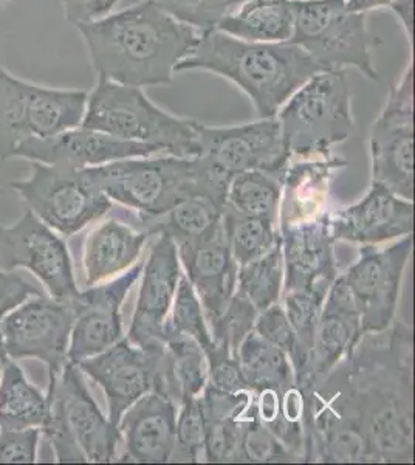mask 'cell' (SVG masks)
<instances>
[{"label": "cell", "instance_id": "obj_25", "mask_svg": "<svg viewBox=\"0 0 415 465\" xmlns=\"http://www.w3.org/2000/svg\"><path fill=\"white\" fill-rule=\"evenodd\" d=\"M361 337V315L358 311L324 302L311 344L309 368L298 390H311L324 381L342 360L352 354Z\"/></svg>", "mask_w": 415, "mask_h": 465}, {"label": "cell", "instance_id": "obj_51", "mask_svg": "<svg viewBox=\"0 0 415 465\" xmlns=\"http://www.w3.org/2000/svg\"><path fill=\"white\" fill-rule=\"evenodd\" d=\"M6 2H8V0H0V10L4 8V5H5Z\"/></svg>", "mask_w": 415, "mask_h": 465}, {"label": "cell", "instance_id": "obj_43", "mask_svg": "<svg viewBox=\"0 0 415 465\" xmlns=\"http://www.w3.org/2000/svg\"><path fill=\"white\" fill-rule=\"evenodd\" d=\"M200 407L203 410L206 422L242 419L252 405V391H222L206 383L199 396Z\"/></svg>", "mask_w": 415, "mask_h": 465}, {"label": "cell", "instance_id": "obj_30", "mask_svg": "<svg viewBox=\"0 0 415 465\" xmlns=\"http://www.w3.org/2000/svg\"><path fill=\"white\" fill-rule=\"evenodd\" d=\"M237 361L248 391H287L294 383L289 357L274 344L263 340L254 329L237 349Z\"/></svg>", "mask_w": 415, "mask_h": 465}, {"label": "cell", "instance_id": "obj_24", "mask_svg": "<svg viewBox=\"0 0 415 465\" xmlns=\"http://www.w3.org/2000/svg\"><path fill=\"white\" fill-rule=\"evenodd\" d=\"M344 168H347L346 160L333 153L326 157L290 160L281 179V227L324 214L331 180Z\"/></svg>", "mask_w": 415, "mask_h": 465}, {"label": "cell", "instance_id": "obj_11", "mask_svg": "<svg viewBox=\"0 0 415 465\" xmlns=\"http://www.w3.org/2000/svg\"><path fill=\"white\" fill-rule=\"evenodd\" d=\"M372 180L414 202V65L392 85L369 134Z\"/></svg>", "mask_w": 415, "mask_h": 465}, {"label": "cell", "instance_id": "obj_38", "mask_svg": "<svg viewBox=\"0 0 415 465\" xmlns=\"http://www.w3.org/2000/svg\"><path fill=\"white\" fill-rule=\"evenodd\" d=\"M177 411L175 445L169 462H199L206 438V419L199 397L184 401Z\"/></svg>", "mask_w": 415, "mask_h": 465}, {"label": "cell", "instance_id": "obj_6", "mask_svg": "<svg viewBox=\"0 0 415 465\" xmlns=\"http://www.w3.org/2000/svg\"><path fill=\"white\" fill-rule=\"evenodd\" d=\"M290 160L331 155L355 129L346 70H321L276 114Z\"/></svg>", "mask_w": 415, "mask_h": 465}, {"label": "cell", "instance_id": "obj_44", "mask_svg": "<svg viewBox=\"0 0 415 465\" xmlns=\"http://www.w3.org/2000/svg\"><path fill=\"white\" fill-rule=\"evenodd\" d=\"M205 355L208 361V385L222 391H248L237 357L228 349L221 344H212Z\"/></svg>", "mask_w": 415, "mask_h": 465}, {"label": "cell", "instance_id": "obj_2", "mask_svg": "<svg viewBox=\"0 0 415 465\" xmlns=\"http://www.w3.org/2000/svg\"><path fill=\"white\" fill-rule=\"evenodd\" d=\"M76 28L98 78L142 89L171 84L177 65L190 56L202 35L153 0Z\"/></svg>", "mask_w": 415, "mask_h": 465}, {"label": "cell", "instance_id": "obj_17", "mask_svg": "<svg viewBox=\"0 0 415 465\" xmlns=\"http://www.w3.org/2000/svg\"><path fill=\"white\" fill-rule=\"evenodd\" d=\"M143 262L103 286L87 287L74 296V322L70 333L69 363L95 357L123 339L122 306L142 275Z\"/></svg>", "mask_w": 415, "mask_h": 465}, {"label": "cell", "instance_id": "obj_7", "mask_svg": "<svg viewBox=\"0 0 415 465\" xmlns=\"http://www.w3.org/2000/svg\"><path fill=\"white\" fill-rule=\"evenodd\" d=\"M48 416L43 431L58 462H114L118 427L105 418L85 385L78 365L67 363L48 377Z\"/></svg>", "mask_w": 415, "mask_h": 465}, {"label": "cell", "instance_id": "obj_15", "mask_svg": "<svg viewBox=\"0 0 415 465\" xmlns=\"http://www.w3.org/2000/svg\"><path fill=\"white\" fill-rule=\"evenodd\" d=\"M412 245L410 234L388 249L366 247L361 256L340 273L357 300L363 335L386 331L394 322Z\"/></svg>", "mask_w": 415, "mask_h": 465}, {"label": "cell", "instance_id": "obj_33", "mask_svg": "<svg viewBox=\"0 0 415 465\" xmlns=\"http://www.w3.org/2000/svg\"><path fill=\"white\" fill-rule=\"evenodd\" d=\"M284 286L282 241L258 260L239 265L236 291L252 302L258 312L279 302Z\"/></svg>", "mask_w": 415, "mask_h": 465}, {"label": "cell", "instance_id": "obj_1", "mask_svg": "<svg viewBox=\"0 0 415 465\" xmlns=\"http://www.w3.org/2000/svg\"><path fill=\"white\" fill-rule=\"evenodd\" d=\"M318 388L368 440L372 462H414L412 329L395 322L381 332L364 333Z\"/></svg>", "mask_w": 415, "mask_h": 465}, {"label": "cell", "instance_id": "obj_12", "mask_svg": "<svg viewBox=\"0 0 415 465\" xmlns=\"http://www.w3.org/2000/svg\"><path fill=\"white\" fill-rule=\"evenodd\" d=\"M195 157L222 179L245 171H265L282 179L290 163L278 118H258L239 126L211 127L199 123Z\"/></svg>", "mask_w": 415, "mask_h": 465}, {"label": "cell", "instance_id": "obj_36", "mask_svg": "<svg viewBox=\"0 0 415 465\" xmlns=\"http://www.w3.org/2000/svg\"><path fill=\"white\" fill-rule=\"evenodd\" d=\"M177 333L194 339L208 352L212 348V335L203 307L186 276H180L179 286L171 306V317L164 324V335Z\"/></svg>", "mask_w": 415, "mask_h": 465}, {"label": "cell", "instance_id": "obj_4", "mask_svg": "<svg viewBox=\"0 0 415 465\" xmlns=\"http://www.w3.org/2000/svg\"><path fill=\"white\" fill-rule=\"evenodd\" d=\"M84 171L105 196L140 213V217L160 216L194 196L212 197L225 203L228 180L214 174L200 157L162 153Z\"/></svg>", "mask_w": 415, "mask_h": 465}, {"label": "cell", "instance_id": "obj_14", "mask_svg": "<svg viewBox=\"0 0 415 465\" xmlns=\"http://www.w3.org/2000/svg\"><path fill=\"white\" fill-rule=\"evenodd\" d=\"M0 262L30 270L53 300L72 302L79 293L67 243L30 210L13 225H0Z\"/></svg>", "mask_w": 415, "mask_h": 465}, {"label": "cell", "instance_id": "obj_47", "mask_svg": "<svg viewBox=\"0 0 415 465\" xmlns=\"http://www.w3.org/2000/svg\"><path fill=\"white\" fill-rule=\"evenodd\" d=\"M120 0H61L64 16L74 24L81 25L85 22L96 21L114 11Z\"/></svg>", "mask_w": 415, "mask_h": 465}, {"label": "cell", "instance_id": "obj_16", "mask_svg": "<svg viewBox=\"0 0 415 465\" xmlns=\"http://www.w3.org/2000/svg\"><path fill=\"white\" fill-rule=\"evenodd\" d=\"M164 354V343L135 344L122 339L104 352L79 363V370L103 388L109 420L115 427L127 408L153 391Z\"/></svg>", "mask_w": 415, "mask_h": 465}, {"label": "cell", "instance_id": "obj_31", "mask_svg": "<svg viewBox=\"0 0 415 465\" xmlns=\"http://www.w3.org/2000/svg\"><path fill=\"white\" fill-rule=\"evenodd\" d=\"M47 416V396L8 360L0 372V431L43 429Z\"/></svg>", "mask_w": 415, "mask_h": 465}, {"label": "cell", "instance_id": "obj_49", "mask_svg": "<svg viewBox=\"0 0 415 465\" xmlns=\"http://www.w3.org/2000/svg\"><path fill=\"white\" fill-rule=\"evenodd\" d=\"M394 2L395 0H347V5L352 11L368 15L373 10L390 8V4H394Z\"/></svg>", "mask_w": 415, "mask_h": 465}, {"label": "cell", "instance_id": "obj_10", "mask_svg": "<svg viewBox=\"0 0 415 465\" xmlns=\"http://www.w3.org/2000/svg\"><path fill=\"white\" fill-rule=\"evenodd\" d=\"M28 210L65 238L84 230L112 210V201L84 170L30 162L26 179L10 182Z\"/></svg>", "mask_w": 415, "mask_h": 465}, {"label": "cell", "instance_id": "obj_23", "mask_svg": "<svg viewBox=\"0 0 415 465\" xmlns=\"http://www.w3.org/2000/svg\"><path fill=\"white\" fill-rule=\"evenodd\" d=\"M180 264L203 307L208 326L225 311L236 292L239 265L221 236L200 243L179 245Z\"/></svg>", "mask_w": 415, "mask_h": 465}, {"label": "cell", "instance_id": "obj_42", "mask_svg": "<svg viewBox=\"0 0 415 465\" xmlns=\"http://www.w3.org/2000/svg\"><path fill=\"white\" fill-rule=\"evenodd\" d=\"M242 419L206 422L203 458L206 462H241Z\"/></svg>", "mask_w": 415, "mask_h": 465}, {"label": "cell", "instance_id": "obj_20", "mask_svg": "<svg viewBox=\"0 0 415 465\" xmlns=\"http://www.w3.org/2000/svg\"><path fill=\"white\" fill-rule=\"evenodd\" d=\"M182 276L179 252L175 243L160 234L143 264L142 286L132 318L127 340L132 343H163L164 324Z\"/></svg>", "mask_w": 415, "mask_h": 465}, {"label": "cell", "instance_id": "obj_27", "mask_svg": "<svg viewBox=\"0 0 415 465\" xmlns=\"http://www.w3.org/2000/svg\"><path fill=\"white\" fill-rule=\"evenodd\" d=\"M225 203L208 196H194L179 202L157 217H140L143 230L151 236H168L175 247L200 243L221 236L223 232Z\"/></svg>", "mask_w": 415, "mask_h": 465}, {"label": "cell", "instance_id": "obj_19", "mask_svg": "<svg viewBox=\"0 0 415 465\" xmlns=\"http://www.w3.org/2000/svg\"><path fill=\"white\" fill-rule=\"evenodd\" d=\"M329 223L335 241L373 245L405 238L414 232V202L372 180L361 201L329 213Z\"/></svg>", "mask_w": 415, "mask_h": 465}, {"label": "cell", "instance_id": "obj_28", "mask_svg": "<svg viewBox=\"0 0 415 465\" xmlns=\"http://www.w3.org/2000/svg\"><path fill=\"white\" fill-rule=\"evenodd\" d=\"M164 354L153 391L173 399L177 407L199 397L208 383L205 351L186 335H164Z\"/></svg>", "mask_w": 415, "mask_h": 465}, {"label": "cell", "instance_id": "obj_29", "mask_svg": "<svg viewBox=\"0 0 415 465\" xmlns=\"http://www.w3.org/2000/svg\"><path fill=\"white\" fill-rule=\"evenodd\" d=\"M293 0H243L216 30L247 43H289L293 33Z\"/></svg>", "mask_w": 415, "mask_h": 465}, {"label": "cell", "instance_id": "obj_35", "mask_svg": "<svg viewBox=\"0 0 415 465\" xmlns=\"http://www.w3.org/2000/svg\"><path fill=\"white\" fill-rule=\"evenodd\" d=\"M254 331L289 357L290 363L293 366L294 383L300 386L309 368L311 349L307 348L301 341L298 333L294 332L282 306L276 302L262 312H259L254 322Z\"/></svg>", "mask_w": 415, "mask_h": 465}, {"label": "cell", "instance_id": "obj_48", "mask_svg": "<svg viewBox=\"0 0 415 465\" xmlns=\"http://www.w3.org/2000/svg\"><path fill=\"white\" fill-rule=\"evenodd\" d=\"M390 10L394 13L412 47V0H395L394 4H390Z\"/></svg>", "mask_w": 415, "mask_h": 465}, {"label": "cell", "instance_id": "obj_26", "mask_svg": "<svg viewBox=\"0 0 415 465\" xmlns=\"http://www.w3.org/2000/svg\"><path fill=\"white\" fill-rule=\"evenodd\" d=\"M149 234L137 232L118 221H107L90 232L84 243L85 286L104 282L112 276L131 269Z\"/></svg>", "mask_w": 415, "mask_h": 465}, {"label": "cell", "instance_id": "obj_22", "mask_svg": "<svg viewBox=\"0 0 415 465\" xmlns=\"http://www.w3.org/2000/svg\"><path fill=\"white\" fill-rule=\"evenodd\" d=\"M284 258V291L331 287L338 275L329 213L279 228Z\"/></svg>", "mask_w": 415, "mask_h": 465}, {"label": "cell", "instance_id": "obj_40", "mask_svg": "<svg viewBox=\"0 0 415 465\" xmlns=\"http://www.w3.org/2000/svg\"><path fill=\"white\" fill-rule=\"evenodd\" d=\"M329 287L284 291L285 315L301 341L311 349Z\"/></svg>", "mask_w": 415, "mask_h": 465}, {"label": "cell", "instance_id": "obj_34", "mask_svg": "<svg viewBox=\"0 0 415 465\" xmlns=\"http://www.w3.org/2000/svg\"><path fill=\"white\" fill-rule=\"evenodd\" d=\"M223 232L237 265L247 264L269 253L281 242L278 225L269 219L242 216L223 206Z\"/></svg>", "mask_w": 415, "mask_h": 465}, {"label": "cell", "instance_id": "obj_3", "mask_svg": "<svg viewBox=\"0 0 415 465\" xmlns=\"http://www.w3.org/2000/svg\"><path fill=\"white\" fill-rule=\"evenodd\" d=\"M190 70L225 78L248 96L258 118H272L321 67L291 43H247L208 30L177 65V74Z\"/></svg>", "mask_w": 415, "mask_h": 465}, {"label": "cell", "instance_id": "obj_18", "mask_svg": "<svg viewBox=\"0 0 415 465\" xmlns=\"http://www.w3.org/2000/svg\"><path fill=\"white\" fill-rule=\"evenodd\" d=\"M162 153L149 144L112 137L109 134L78 126L52 137L26 140L13 153V159L85 170L120 160L138 159Z\"/></svg>", "mask_w": 415, "mask_h": 465}, {"label": "cell", "instance_id": "obj_50", "mask_svg": "<svg viewBox=\"0 0 415 465\" xmlns=\"http://www.w3.org/2000/svg\"><path fill=\"white\" fill-rule=\"evenodd\" d=\"M6 361H8V355H6L5 348H4V343H2V337H0V372H2V368H4Z\"/></svg>", "mask_w": 415, "mask_h": 465}, {"label": "cell", "instance_id": "obj_21", "mask_svg": "<svg viewBox=\"0 0 415 465\" xmlns=\"http://www.w3.org/2000/svg\"><path fill=\"white\" fill-rule=\"evenodd\" d=\"M177 405L162 392L151 391L127 408L118 423L116 462L163 464L175 445Z\"/></svg>", "mask_w": 415, "mask_h": 465}, {"label": "cell", "instance_id": "obj_5", "mask_svg": "<svg viewBox=\"0 0 415 465\" xmlns=\"http://www.w3.org/2000/svg\"><path fill=\"white\" fill-rule=\"evenodd\" d=\"M79 126L112 137L149 144L162 153L195 157L199 122L180 118L158 107L142 87L98 78L87 94Z\"/></svg>", "mask_w": 415, "mask_h": 465}, {"label": "cell", "instance_id": "obj_41", "mask_svg": "<svg viewBox=\"0 0 415 465\" xmlns=\"http://www.w3.org/2000/svg\"><path fill=\"white\" fill-rule=\"evenodd\" d=\"M171 16L184 25L208 32L217 25L243 0H153Z\"/></svg>", "mask_w": 415, "mask_h": 465}, {"label": "cell", "instance_id": "obj_32", "mask_svg": "<svg viewBox=\"0 0 415 465\" xmlns=\"http://www.w3.org/2000/svg\"><path fill=\"white\" fill-rule=\"evenodd\" d=\"M282 182L278 175L252 170L232 175L226 186L225 208L242 216L278 223Z\"/></svg>", "mask_w": 415, "mask_h": 465}, {"label": "cell", "instance_id": "obj_13", "mask_svg": "<svg viewBox=\"0 0 415 465\" xmlns=\"http://www.w3.org/2000/svg\"><path fill=\"white\" fill-rule=\"evenodd\" d=\"M74 322V302L52 296H33L0 322V337L10 359H37L56 376L69 363L70 333Z\"/></svg>", "mask_w": 415, "mask_h": 465}, {"label": "cell", "instance_id": "obj_46", "mask_svg": "<svg viewBox=\"0 0 415 465\" xmlns=\"http://www.w3.org/2000/svg\"><path fill=\"white\" fill-rule=\"evenodd\" d=\"M37 295H41V291L22 276L0 270V322L22 302Z\"/></svg>", "mask_w": 415, "mask_h": 465}, {"label": "cell", "instance_id": "obj_39", "mask_svg": "<svg viewBox=\"0 0 415 465\" xmlns=\"http://www.w3.org/2000/svg\"><path fill=\"white\" fill-rule=\"evenodd\" d=\"M259 312L241 292H234L225 311L210 326L212 343L228 349L234 357L243 339L254 329Z\"/></svg>", "mask_w": 415, "mask_h": 465}, {"label": "cell", "instance_id": "obj_9", "mask_svg": "<svg viewBox=\"0 0 415 465\" xmlns=\"http://www.w3.org/2000/svg\"><path fill=\"white\" fill-rule=\"evenodd\" d=\"M87 90L54 89L11 74L0 65V160L13 159L22 143L78 127Z\"/></svg>", "mask_w": 415, "mask_h": 465}, {"label": "cell", "instance_id": "obj_37", "mask_svg": "<svg viewBox=\"0 0 415 465\" xmlns=\"http://www.w3.org/2000/svg\"><path fill=\"white\" fill-rule=\"evenodd\" d=\"M242 418L241 462H301L261 420L252 405Z\"/></svg>", "mask_w": 415, "mask_h": 465}, {"label": "cell", "instance_id": "obj_8", "mask_svg": "<svg viewBox=\"0 0 415 465\" xmlns=\"http://www.w3.org/2000/svg\"><path fill=\"white\" fill-rule=\"evenodd\" d=\"M293 6L289 43L304 50L321 70L355 69L369 80H380L368 15L351 10L347 0H293Z\"/></svg>", "mask_w": 415, "mask_h": 465}, {"label": "cell", "instance_id": "obj_45", "mask_svg": "<svg viewBox=\"0 0 415 465\" xmlns=\"http://www.w3.org/2000/svg\"><path fill=\"white\" fill-rule=\"evenodd\" d=\"M41 429L0 431V462H36Z\"/></svg>", "mask_w": 415, "mask_h": 465}]
</instances>
